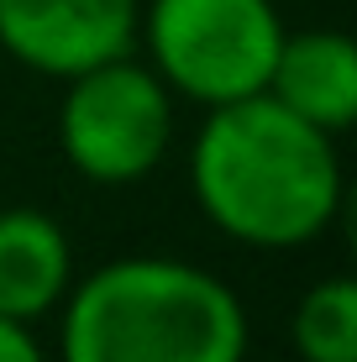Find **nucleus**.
Listing matches in <instances>:
<instances>
[{"label":"nucleus","mask_w":357,"mask_h":362,"mask_svg":"<svg viewBox=\"0 0 357 362\" xmlns=\"http://www.w3.org/2000/svg\"><path fill=\"white\" fill-rule=\"evenodd\" d=\"M189 189L221 236L289 252L326 236L341 210L336 136L289 116L274 95L226 100L194 132Z\"/></svg>","instance_id":"1"},{"label":"nucleus","mask_w":357,"mask_h":362,"mask_svg":"<svg viewBox=\"0 0 357 362\" xmlns=\"http://www.w3.org/2000/svg\"><path fill=\"white\" fill-rule=\"evenodd\" d=\"M247 305L184 257H116L64 294V362H247Z\"/></svg>","instance_id":"2"},{"label":"nucleus","mask_w":357,"mask_h":362,"mask_svg":"<svg viewBox=\"0 0 357 362\" xmlns=\"http://www.w3.org/2000/svg\"><path fill=\"white\" fill-rule=\"evenodd\" d=\"M137 37L147 42V69L211 110L268 90L284 21L274 0H147Z\"/></svg>","instance_id":"3"},{"label":"nucleus","mask_w":357,"mask_h":362,"mask_svg":"<svg viewBox=\"0 0 357 362\" xmlns=\"http://www.w3.org/2000/svg\"><path fill=\"white\" fill-rule=\"evenodd\" d=\"M174 142V90L131 53L64 79L58 147L90 184H142Z\"/></svg>","instance_id":"4"},{"label":"nucleus","mask_w":357,"mask_h":362,"mask_svg":"<svg viewBox=\"0 0 357 362\" xmlns=\"http://www.w3.org/2000/svg\"><path fill=\"white\" fill-rule=\"evenodd\" d=\"M142 0H0V47L21 69L69 79L137 47Z\"/></svg>","instance_id":"5"},{"label":"nucleus","mask_w":357,"mask_h":362,"mask_svg":"<svg viewBox=\"0 0 357 362\" xmlns=\"http://www.w3.org/2000/svg\"><path fill=\"white\" fill-rule=\"evenodd\" d=\"M289 116L341 136L357 121V47L347 32H284L268 90Z\"/></svg>","instance_id":"6"},{"label":"nucleus","mask_w":357,"mask_h":362,"mask_svg":"<svg viewBox=\"0 0 357 362\" xmlns=\"http://www.w3.org/2000/svg\"><path fill=\"white\" fill-rule=\"evenodd\" d=\"M74 284V247L69 231L37 205L0 210V315L42 320L64 305Z\"/></svg>","instance_id":"7"},{"label":"nucleus","mask_w":357,"mask_h":362,"mask_svg":"<svg viewBox=\"0 0 357 362\" xmlns=\"http://www.w3.org/2000/svg\"><path fill=\"white\" fill-rule=\"evenodd\" d=\"M289 346L300 362H357V284H310L289 315Z\"/></svg>","instance_id":"8"},{"label":"nucleus","mask_w":357,"mask_h":362,"mask_svg":"<svg viewBox=\"0 0 357 362\" xmlns=\"http://www.w3.org/2000/svg\"><path fill=\"white\" fill-rule=\"evenodd\" d=\"M0 362H47L42 341L32 336V326H27V320H11V315H0Z\"/></svg>","instance_id":"9"}]
</instances>
